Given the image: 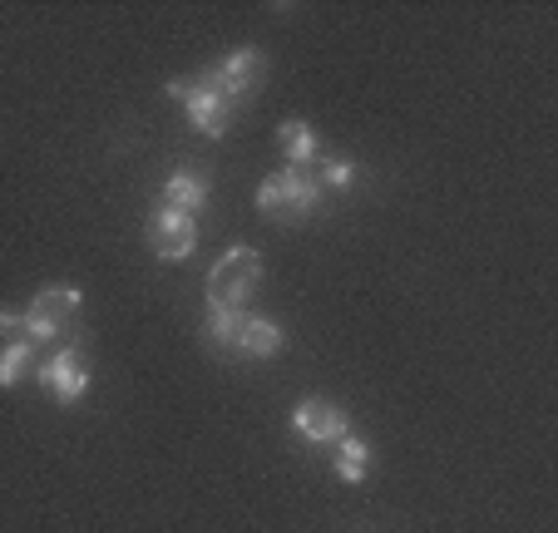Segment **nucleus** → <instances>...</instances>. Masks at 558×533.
<instances>
[{"instance_id":"nucleus-1","label":"nucleus","mask_w":558,"mask_h":533,"mask_svg":"<svg viewBox=\"0 0 558 533\" xmlns=\"http://www.w3.org/2000/svg\"><path fill=\"white\" fill-rule=\"evenodd\" d=\"M316 203H322V183H316L312 168H282V173L263 178V189H257V213L277 222L312 218Z\"/></svg>"},{"instance_id":"nucleus-2","label":"nucleus","mask_w":558,"mask_h":533,"mask_svg":"<svg viewBox=\"0 0 558 533\" xmlns=\"http://www.w3.org/2000/svg\"><path fill=\"white\" fill-rule=\"evenodd\" d=\"M257 282H263V257L253 247H228L208 277V312H243Z\"/></svg>"},{"instance_id":"nucleus-3","label":"nucleus","mask_w":558,"mask_h":533,"mask_svg":"<svg viewBox=\"0 0 558 533\" xmlns=\"http://www.w3.org/2000/svg\"><path fill=\"white\" fill-rule=\"evenodd\" d=\"M169 99H183V109H189L193 129H203V134H228L232 119H238V105L232 99L218 95V84H213V74H193V80H173L169 84Z\"/></svg>"},{"instance_id":"nucleus-4","label":"nucleus","mask_w":558,"mask_h":533,"mask_svg":"<svg viewBox=\"0 0 558 533\" xmlns=\"http://www.w3.org/2000/svg\"><path fill=\"white\" fill-rule=\"evenodd\" d=\"M80 312H85V296L74 292V287H45V292L31 302V312H25V336H31L35 346L60 341L64 331H74Z\"/></svg>"},{"instance_id":"nucleus-5","label":"nucleus","mask_w":558,"mask_h":533,"mask_svg":"<svg viewBox=\"0 0 558 533\" xmlns=\"http://www.w3.org/2000/svg\"><path fill=\"white\" fill-rule=\"evenodd\" d=\"M208 74H213V84H218V95H222V99H232V105L243 109L247 99H253L257 89H263V80H267V60H263V50H253V45H247V50H232L222 64H213Z\"/></svg>"},{"instance_id":"nucleus-6","label":"nucleus","mask_w":558,"mask_h":533,"mask_svg":"<svg viewBox=\"0 0 558 533\" xmlns=\"http://www.w3.org/2000/svg\"><path fill=\"white\" fill-rule=\"evenodd\" d=\"M40 386L50 390L60 405H74V400L89 390V361L74 351V346H64V351H54L40 366Z\"/></svg>"},{"instance_id":"nucleus-7","label":"nucleus","mask_w":558,"mask_h":533,"mask_svg":"<svg viewBox=\"0 0 558 533\" xmlns=\"http://www.w3.org/2000/svg\"><path fill=\"white\" fill-rule=\"evenodd\" d=\"M193 242H198V222H193L189 213L158 208L154 218H148V247H154L163 262H183L193 252Z\"/></svg>"},{"instance_id":"nucleus-8","label":"nucleus","mask_w":558,"mask_h":533,"mask_svg":"<svg viewBox=\"0 0 558 533\" xmlns=\"http://www.w3.org/2000/svg\"><path fill=\"white\" fill-rule=\"evenodd\" d=\"M347 410L337 405V400H322V396H312V400H302V405L292 410V429L302 439H312V445H337V439H347Z\"/></svg>"},{"instance_id":"nucleus-9","label":"nucleus","mask_w":558,"mask_h":533,"mask_svg":"<svg viewBox=\"0 0 558 533\" xmlns=\"http://www.w3.org/2000/svg\"><path fill=\"white\" fill-rule=\"evenodd\" d=\"M208 198H213V183L198 168H179V173L163 183V208H179V213H189V218L198 208H208Z\"/></svg>"},{"instance_id":"nucleus-10","label":"nucleus","mask_w":558,"mask_h":533,"mask_svg":"<svg viewBox=\"0 0 558 533\" xmlns=\"http://www.w3.org/2000/svg\"><path fill=\"white\" fill-rule=\"evenodd\" d=\"M282 346H287V336L277 322H267V316H243V331H238V351L243 355L267 361V355H277Z\"/></svg>"},{"instance_id":"nucleus-11","label":"nucleus","mask_w":558,"mask_h":533,"mask_svg":"<svg viewBox=\"0 0 558 533\" xmlns=\"http://www.w3.org/2000/svg\"><path fill=\"white\" fill-rule=\"evenodd\" d=\"M277 144H282V154H287V168H312L316 158H322L312 124H302V119H287V124L277 129Z\"/></svg>"},{"instance_id":"nucleus-12","label":"nucleus","mask_w":558,"mask_h":533,"mask_svg":"<svg viewBox=\"0 0 558 533\" xmlns=\"http://www.w3.org/2000/svg\"><path fill=\"white\" fill-rule=\"evenodd\" d=\"M331 464H337V480H347V484L371 480V445H366V439H356V435L337 439V455H331Z\"/></svg>"},{"instance_id":"nucleus-13","label":"nucleus","mask_w":558,"mask_h":533,"mask_svg":"<svg viewBox=\"0 0 558 533\" xmlns=\"http://www.w3.org/2000/svg\"><path fill=\"white\" fill-rule=\"evenodd\" d=\"M31 366H35V341H31V336H21V341H11L5 351H0V386H5V390L21 386Z\"/></svg>"},{"instance_id":"nucleus-14","label":"nucleus","mask_w":558,"mask_h":533,"mask_svg":"<svg viewBox=\"0 0 558 533\" xmlns=\"http://www.w3.org/2000/svg\"><path fill=\"white\" fill-rule=\"evenodd\" d=\"M238 331H243V312H208L203 336L213 351H238Z\"/></svg>"},{"instance_id":"nucleus-15","label":"nucleus","mask_w":558,"mask_h":533,"mask_svg":"<svg viewBox=\"0 0 558 533\" xmlns=\"http://www.w3.org/2000/svg\"><path fill=\"white\" fill-rule=\"evenodd\" d=\"M316 183H322V189H351V183H356V163H347V158H316Z\"/></svg>"},{"instance_id":"nucleus-16","label":"nucleus","mask_w":558,"mask_h":533,"mask_svg":"<svg viewBox=\"0 0 558 533\" xmlns=\"http://www.w3.org/2000/svg\"><path fill=\"white\" fill-rule=\"evenodd\" d=\"M0 331H25V316H15V312H0Z\"/></svg>"}]
</instances>
